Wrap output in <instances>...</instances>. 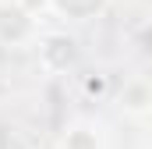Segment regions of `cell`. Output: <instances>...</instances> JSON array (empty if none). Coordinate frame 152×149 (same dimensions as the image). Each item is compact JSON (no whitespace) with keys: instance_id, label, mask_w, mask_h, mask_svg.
<instances>
[{"instance_id":"6da1fadb","label":"cell","mask_w":152,"mask_h":149,"mask_svg":"<svg viewBox=\"0 0 152 149\" xmlns=\"http://www.w3.org/2000/svg\"><path fill=\"white\" fill-rule=\"evenodd\" d=\"M36 32V18L18 4V0H0V43L4 46H18Z\"/></svg>"},{"instance_id":"7a4b0ae2","label":"cell","mask_w":152,"mask_h":149,"mask_svg":"<svg viewBox=\"0 0 152 149\" xmlns=\"http://www.w3.org/2000/svg\"><path fill=\"white\" fill-rule=\"evenodd\" d=\"M39 60H42L46 71H57V74H60V71H67V68L78 64V43L71 36H64V32H53V36L42 39Z\"/></svg>"},{"instance_id":"3957f363","label":"cell","mask_w":152,"mask_h":149,"mask_svg":"<svg viewBox=\"0 0 152 149\" xmlns=\"http://www.w3.org/2000/svg\"><path fill=\"white\" fill-rule=\"evenodd\" d=\"M117 100H120V107L127 114L145 117V114H152V82L149 78H127Z\"/></svg>"},{"instance_id":"277c9868","label":"cell","mask_w":152,"mask_h":149,"mask_svg":"<svg viewBox=\"0 0 152 149\" xmlns=\"http://www.w3.org/2000/svg\"><path fill=\"white\" fill-rule=\"evenodd\" d=\"M110 0H50V7L64 18H75V21H85V18H96L106 11Z\"/></svg>"},{"instance_id":"5b68a950","label":"cell","mask_w":152,"mask_h":149,"mask_svg":"<svg viewBox=\"0 0 152 149\" xmlns=\"http://www.w3.org/2000/svg\"><path fill=\"white\" fill-rule=\"evenodd\" d=\"M64 149H99V139L88 128H71L64 135Z\"/></svg>"},{"instance_id":"8992f818","label":"cell","mask_w":152,"mask_h":149,"mask_svg":"<svg viewBox=\"0 0 152 149\" xmlns=\"http://www.w3.org/2000/svg\"><path fill=\"white\" fill-rule=\"evenodd\" d=\"M81 89H85V96H106V74H85L81 78Z\"/></svg>"},{"instance_id":"52a82bcc","label":"cell","mask_w":152,"mask_h":149,"mask_svg":"<svg viewBox=\"0 0 152 149\" xmlns=\"http://www.w3.org/2000/svg\"><path fill=\"white\" fill-rule=\"evenodd\" d=\"M0 149H25V139L14 135V131H7V135H0Z\"/></svg>"},{"instance_id":"ba28073f","label":"cell","mask_w":152,"mask_h":149,"mask_svg":"<svg viewBox=\"0 0 152 149\" xmlns=\"http://www.w3.org/2000/svg\"><path fill=\"white\" fill-rule=\"evenodd\" d=\"M145 46H149V50H152V25H149V29H145Z\"/></svg>"}]
</instances>
